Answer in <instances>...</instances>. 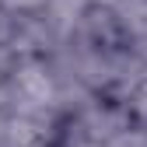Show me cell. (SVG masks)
I'll return each mask as SVG.
<instances>
[{
	"mask_svg": "<svg viewBox=\"0 0 147 147\" xmlns=\"http://www.w3.org/2000/svg\"><path fill=\"white\" fill-rule=\"evenodd\" d=\"M4 112L28 116V119H49L63 123L70 112L67 84L60 77L53 56H14L7 70V91H4Z\"/></svg>",
	"mask_w": 147,
	"mask_h": 147,
	"instance_id": "cell-1",
	"label": "cell"
},
{
	"mask_svg": "<svg viewBox=\"0 0 147 147\" xmlns=\"http://www.w3.org/2000/svg\"><path fill=\"white\" fill-rule=\"evenodd\" d=\"M112 11H116V21H119L126 49L147 67V0H123Z\"/></svg>",
	"mask_w": 147,
	"mask_h": 147,
	"instance_id": "cell-2",
	"label": "cell"
},
{
	"mask_svg": "<svg viewBox=\"0 0 147 147\" xmlns=\"http://www.w3.org/2000/svg\"><path fill=\"white\" fill-rule=\"evenodd\" d=\"M123 109L130 112V119H133L137 126H147V74H144V77L133 84V91L126 95Z\"/></svg>",
	"mask_w": 147,
	"mask_h": 147,
	"instance_id": "cell-3",
	"label": "cell"
},
{
	"mask_svg": "<svg viewBox=\"0 0 147 147\" xmlns=\"http://www.w3.org/2000/svg\"><path fill=\"white\" fill-rule=\"evenodd\" d=\"M0 7L11 18H35V14H46L49 0H0Z\"/></svg>",
	"mask_w": 147,
	"mask_h": 147,
	"instance_id": "cell-4",
	"label": "cell"
},
{
	"mask_svg": "<svg viewBox=\"0 0 147 147\" xmlns=\"http://www.w3.org/2000/svg\"><path fill=\"white\" fill-rule=\"evenodd\" d=\"M7 35H11V14L0 7V49L7 46Z\"/></svg>",
	"mask_w": 147,
	"mask_h": 147,
	"instance_id": "cell-5",
	"label": "cell"
},
{
	"mask_svg": "<svg viewBox=\"0 0 147 147\" xmlns=\"http://www.w3.org/2000/svg\"><path fill=\"white\" fill-rule=\"evenodd\" d=\"M88 4H98V7H116V4H123V0H88Z\"/></svg>",
	"mask_w": 147,
	"mask_h": 147,
	"instance_id": "cell-6",
	"label": "cell"
}]
</instances>
